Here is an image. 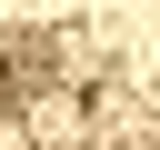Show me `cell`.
<instances>
[{
	"label": "cell",
	"mask_w": 160,
	"mask_h": 150,
	"mask_svg": "<svg viewBox=\"0 0 160 150\" xmlns=\"http://www.w3.org/2000/svg\"><path fill=\"white\" fill-rule=\"evenodd\" d=\"M70 130H80V100H70V90H50V100H30V140H50V150H60Z\"/></svg>",
	"instance_id": "obj_1"
},
{
	"label": "cell",
	"mask_w": 160,
	"mask_h": 150,
	"mask_svg": "<svg viewBox=\"0 0 160 150\" xmlns=\"http://www.w3.org/2000/svg\"><path fill=\"white\" fill-rule=\"evenodd\" d=\"M0 90H10V70H0Z\"/></svg>",
	"instance_id": "obj_2"
}]
</instances>
